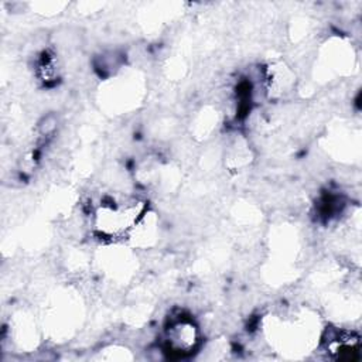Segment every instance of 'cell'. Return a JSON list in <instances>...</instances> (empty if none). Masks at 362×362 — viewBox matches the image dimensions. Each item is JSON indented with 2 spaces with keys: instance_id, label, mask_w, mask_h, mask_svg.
<instances>
[{
  "instance_id": "cell-1",
  "label": "cell",
  "mask_w": 362,
  "mask_h": 362,
  "mask_svg": "<svg viewBox=\"0 0 362 362\" xmlns=\"http://www.w3.org/2000/svg\"><path fill=\"white\" fill-rule=\"evenodd\" d=\"M168 344L178 352H189L198 341L197 327L191 321L178 320L167 329Z\"/></svg>"
}]
</instances>
